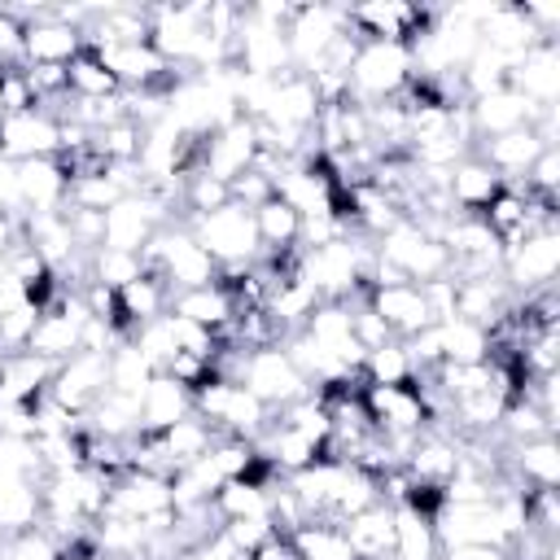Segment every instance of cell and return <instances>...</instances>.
Instances as JSON below:
<instances>
[{"mask_svg":"<svg viewBox=\"0 0 560 560\" xmlns=\"http://www.w3.org/2000/svg\"><path fill=\"white\" fill-rule=\"evenodd\" d=\"M468 118H472V136L486 140V136H503V131L529 127L538 118V105H529L516 88H499V92H486V96L468 101Z\"/></svg>","mask_w":560,"mask_h":560,"instance_id":"cell-20","label":"cell"},{"mask_svg":"<svg viewBox=\"0 0 560 560\" xmlns=\"http://www.w3.org/2000/svg\"><path fill=\"white\" fill-rule=\"evenodd\" d=\"M442 328V363H486L490 359V332L472 319H446Z\"/></svg>","mask_w":560,"mask_h":560,"instance_id":"cell-42","label":"cell"},{"mask_svg":"<svg viewBox=\"0 0 560 560\" xmlns=\"http://www.w3.org/2000/svg\"><path fill=\"white\" fill-rule=\"evenodd\" d=\"M66 88H70L74 101H105V96H118V92H122L118 79L101 66V57H96L92 48H83V52L66 66Z\"/></svg>","mask_w":560,"mask_h":560,"instance_id":"cell-41","label":"cell"},{"mask_svg":"<svg viewBox=\"0 0 560 560\" xmlns=\"http://www.w3.org/2000/svg\"><path fill=\"white\" fill-rule=\"evenodd\" d=\"M433 534L438 547H499L512 556V538L503 529V516L494 508V499L486 503H442L433 512Z\"/></svg>","mask_w":560,"mask_h":560,"instance_id":"cell-6","label":"cell"},{"mask_svg":"<svg viewBox=\"0 0 560 560\" xmlns=\"http://www.w3.org/2000/svg\"><path fill=\"white\" fill-rule=\"evenodd\" d=\"M79 52H83V31H74L52 13L31 22L22 35V66H70Z\"/></svg>","mask_w":560,"mask_h":560,"instance_id":"cell-18","label":"cell"},{"mask_svg":"<svg viewBox=\"0 0 560 560\" xmlns=\"http://www.w3.org/2000/svg\"><path fill=\"white\" fill-rule=\"evenodd\" d=\"M433 13H438V9H416V4H407V0H368V4L346 9L350 31H354L359 39L402 44V48H411V44L429 31Z\"/></svg>","mask_w":560,"mask_h":560,"instance_id":"cell-7","label":"cell"},{"mask_svg":"<svg viewBox=\"0 0 560 560\" xmlns=\"http://www.w3.org/2000/svg\"><path fill=\"white\" fill-rule=\"evenodd\" d=\"M241 385L267 407V411H280L289 402H298L311 381L298 372V363L284 354V346H267V350H249L245 354V368H241Z\"/></svg>","mask_w":560,"mask_h":560,"instance_id":"cell-10","label":"cell"},{"mask_svg":"<svg viewBox=\"0 0 560 560\" xmlns=\"http://www.w3.org/2000/svg\"><path fill=\"white\" fill-rule=\"evenodd\" d=\"M61 363L35 354V350H22V354H9L4 372H0V402H39L52 385Z\"/></svg>","mask_w":560,"mask_h":560,"instance_id":"cell-29","label":"cell"},{"mask_svg":"<svg viewBox=\"0 0 560 560\" xmlns=\"http://www.w3.org/2000/svg\"><path fill=\"white\" fill-rule=\"evenodd\" d=\"M372 262H376V245L354 241L350 232L324 245H311L298 254V276L311 284V293L319 302H346L359 284H372Z\"/></svg>","mask_w":560,"mask_h":560,"instance_id":"cell-1","label":"cell"},{"mask_svg":"<svg viewBox=\"0 0 560 560\" xmlns=\"http://www.w3.org/2000/svg\"><path fill=\"white\" fill-rule=\"evenodd\" d=\"M162 280L175 289V293H184V289H206V284H214L219 280V262L197 245V236L179 223H171L166 228V249H162Z\"/></svg>","mask_w":560,"mask_h":560,"instance_id":"cell-14","label":"cell"},{"mask_svg":"<svg viewBox=\"0 0 560 560\" xmlns=\"http://www.w3.org/2000/svg\"><path fill=\"white\" fill-rule=\"evenodd\" d=\"M319 92L306 74L289 70L276 79V92H271V105H267V118L258 122H276V127H293V131H311L315 118H319Z\"/></svg>","mask_w":560,"mask_h":560,"instance_id":"cell-22","label":"cell"},{"mask_svg":"<svg viewBox=\"0 0 560 560\" xmlns=\"http://www.w3.org/2000/svg\"><path fill=\"white\" fill-rule=\"evenodd\" d=\"M359 372L368 376V385H411L416 381V368H411L402 341H389L381 350H368L363 363H359Z\"/></svg>","mask_w":560,"mask_h":560,"instance_id":"cell-44","label":"cell"},{"mask_svg":"<svg viewBox=\"0 0 560 560\" xmlns=\"http://www.w3.org/2000/svg\"><path fill=\"white\" fill-rule=\"evenodd\" d=\"M223 534L236 551H254L276 534V525H271V516H241V521H223Z\"/></svg>","mask_w":560,"mask_h":560,"instance_id":"cell-55","label":"cell"},{"mask_svg":"<svg viewBox=\"0 0 560 560\" xmlns=\"http://www.w3.org/2000/svg\"><path fill=\"white\" fill-rule=\"evenodd\" d=\"M508 88H516L529 105H556L560 101V44L556 39H538L529 52L516 57Z\"/></svg>","mask_w":560,"mask_h":560,"instance_id":"cell-16","label":"cell"},{"mask_svg":"<svg viewBox=\"0 0 560 560\" xmlns=\"http://www.w3.org/2000/svg\"><path fill=\"white\" fill-rule=\"evenodd\" d=\"M442 560H512V556L499 547H446Z\"/></svg>","mask_w":560,"mask_h":560,"instance_id":"cell-59","label":"cell"},{"mask_svg":"<svg viewBox=\"0 0 560 560\" xmlns=\"http://www.w3.org/2000/svg\"><path fill=\"white\" fill-rule=\"evenodd\" d=\"M556 271H560V232L556 228L529 232L516 245H508L503 249V267H499V276L508 280V289L512 293H525V298H534L538 289H551Z\"/></svg>","mask_w":560,"mask_h":560,"instance_id":"cell-9","label":"cell"},{"mask_svg":"<svg viewBox=\"0 0 560 560\" xmlns=\"http://www.w3.org/2000/svg\"><path fill=\"white\" fill-rule=\"evenodd\" d=\"M512 57H503V52H494V48H486V44H477V52L459 66V83H464V96L468 101H477V96H486V92H499V88H508V79H512Z\"/></svg>","mask_w":560,"mask_h":560,"instance_id":"cell-39","label":"cell"},{"mask_svg":"<svg viewBox=\"0 0 560 560\" xmlns=\"http://www.w3.org/2000/svg\"><path fill=\"white\" fill-rule=\"evenodd\" d=\"M22 236H26V245L48 262V271H57V267H66L74 254H79V245H74V232H70V219H66V210H52V214H26V223H22Z\"/></svg>","mask_w":560,"mask_h":560,"instance_id":"cell-32","label":"cell"},{"mask_svg":"<svg viewBox=\"0 0 560 560\" xmlns=\"http://www.w3.org/2000/svg\"><path fill=\"white\" fill-rule=\"evenodd\" d=\"M57 149H61V122L48 109L0 118V158L31 162V158H57Z\"/></svg>","mask_w":560,"mask_h":560,"instance_id":"cell-13","label":"cell"},{"mask_svg":"<svg viewBox=\"0 0 560 560\" xmlns=\"http://www.w3.org/2000/svg\"><path fill=\"white\" fill-rule=\"evenodd\" d=\"M18 188H22V214H52L66 210L70 175L61 171L57 158H31L18 162Z\"/></svg>","mask_w":560,"mask_h":560,"instance_id":"cell-19","label":"cell"},{"mask_svg":"<svg viewBox=\"0 0 560 560\" xmlns=\"http://www.w3.org/2000/svg\"><path fill=\"white\" fill-rule=\"evenodd\" d=\"M171 315L192 319V324H201V328H210V332L219 337V332L236 319V306H232V298H228L223 284H206V289H184V293H175V298H171Z\"/></svg>","mask_w":560,"mask_h":560,"instance_id":"cell-34","label":"cell"},{"mask_svg":"<svg viewBox=\"0 0 560 560\" xmlns=\"http://www.w3.org/2000/svg\"><path fill=\"white\" fill-rule=\"evenodd\" d=\"M35 525H44V481L0 468V534L13 538Z\"/></svg>","mask_w":560,"mask_h":560,"instance_id":"cell-23","label":"cell"},{"mask_svg":"<svg viewBox=\"0 0 560 560\" xmlns=\"http://www.w3.org/2000/svg\"><path fill=\"white\" fill-rule=\"evenodd\" d=\"M192 411L201 420H210L219 429V438H245V442H254L271 424V411L241 381H219V376L206 381L192 394Z\"/></svg>","mask_w":560,"mask_h":560,"instance_id":"cell-3","label":"cell"},{"mask_svg":"<svg viewBox=\"0 0 560 560\" xmlns=\"http://www.w3.org/2000/svg\"><path fill=\"white\" fill-rule=\"evenodd\" d=\"M254 228H258V249H262V254L298 249L302 219H298V210H289L280 197H271V201H262V206L254 210Z\"/></svg>","mask_w":560,"mask_h":560,"instance_id":"cell-38","label":"cell"},{"mask_svg":"<svg viewBox=\"0 0 560 560\" xmlns=\"http://www.w3.org/2000/svg\"><path fill=\"white\" fill-rule=\"evenodd\" d=\"M184 416H192V389H184L166 372H153L140 389V433H162Z\"/></svg>","mask_w":560,"mask_h":560,"instance_id":"cell-26","label":"cell"},{"mask_svg":"<svg viewBox=\"0 0 560 560\" xmlns=\"http://www.w3.org/2000/svg\"><path fill=\"white\" fill-rule=\"evenodd\" d=\"M0 560H66V547H61V538L52 529L35 525V529H22V534L4 538Z\"/></svg>","mask_w":560,"mask_h":560,"instance_id":"cell-50","label":"cell"},{"mask_svg":"<svg viewBox=\"0 0 560 560\" xmlns=\"http://www.w3.org/2000/svg\"><path fill=\"white\" fill-rule=\"evenodd\" d=\"M219 521H241V516H271V477H232L219 486L210 499Z\"/></svg>","mask_w":560,"mask_h":560,"instance_id":"cell-36","label":"cell"},{"mask_svg":"<svg viewBox=\"0 0 560 560\" xmlns=\"http://www.w3.org/2000/svg\"><path fill=\"white\" fill-rule=\"evenodd\" d=\"M402 468H407L411 481L442 490V486L455 477V468H459V446H455L451 438H442V433H420L416 446L407 451Z\"/></svg>","mask_w":560,"mask_h":560,"instance_id":"cell-31","label":"cell"},{"mask_svg":"<svg viewBox=\"0 0 560 560\" xmlns=\"http://www.w3.org/2000/svg\"><path fill=\"white\" fill-rule=\"evenodd\" d=\"M503 407H508V394H503V385H490V389H477V394H464V398H455V402H451V416H455L464 429H472V433H486V429H494V424H499Z\"/></svg>","mask_w":560,"mask_h":560,"instance_id":"cell-43","label":"cell"},{"mask_svg":"<svg viewBox=\"0 0 560 560\" xmlns=\"http://www.w3.org/2000/svg\"><path fill=\"white\" fill-rule=\"evenodd\" d=\"M228 192H232V201H236V206L258 210L262 201H271V197H276V184H271L262 171H254V166H249L245 175H236V179L228 184Z\"/></svg>","mask_w":560,"mask_h":560,"instance_id":"cell-56","label":"cell"},{"mask_svg":"<svg viewBox=\"0 0 560 560\" xmlns=\"http://www.w3.org/2000/svg\"><path fill=\"white\" fill-rule=\"evenodd\" d=\"M83 424L109 442H131L140 433V398L136 394H118V389H105L92 411L83 416Z\"/></svg>","mask_w":560,"mask_h":560,"instance_id":"cell-33","label":"cell"},{"mask_svg":"<svg viewBox=\"0 0 560 560\" xmlns=\"http://www.w3.org/2000/svg\"><path fill=\"white\" fill-rule=\"evenodd\" d=\"M149 376H153V368H149V359H144L131 341H122V346L109 354V389L140 398V389L149 385Z\"/></svg>","mask_w":560,"mask_h":560,"instance_id":"cell-49","label":"cell"},{"mask_svg":"<svg viewBox=\"0 0 560 560\" xmlns=\"http://www.w3.org/2000/svg\"><path fill=\"white\" fill-rule=\"evenodd\" d=\"M214 442H219V429H214L210 420H201L197 411H192V416H184V420H175L171 429H162V433H158V446H162L166 477H171L175 468H184V464L201 459Z\"/></svg>","mask_w":560,"mask_h":560,"instance_id":"cell-30","label":"cell"},{"mask_svg":"<svg viewBox=\"0 0 560 560\" xmlns=\"http://www.w3.org/2000/svg\"><path fill=\"white\" fill-rule=\"evenodd\" d=\"M0 214H22V188H18V162L0 158Z\"/></svg>","mask_w":560,"mask_h":560,"instance_id":"cell-57","label":"cell"},{"mask_svg":"<svg viewBox=\"0 0 560 560\" xmlns=\"http://www.w3.org/2000/svg\"><path fill=\"white\" fill-rule=\"evenodd\" d=\"M228 201H232V192H228L223 179H214V175H206V171L184 175V223L197 219V214H210V210H219V206H228Z\"/></svg>","mask_w":560,"mask_h":560,"instance_id":"cell-51","label":"cell"},{"mask_svg":"<svg viewBox=\"0 0 560 560\" xmlns=\"http://www.w3.org/2000/svg\"><path fill=\"white\" fill-rule=\"evenodd\" d=\"M254 158H258V136H254V122L249 118H236V122L210 131L206 144H201V171L214 175V179H223V184H232L236 175H245L254 166Z\"/></svg>","mask_w":560,"mask_h":560,"instance_id":"cell-15","label":"cell"},{"mask_svg":"<svg viewBox=\"0 0 560 560\" xmlns=\"http://www.w3.org/2000/svg\"><path fill=\"white\" fill-rule=\"evenodd\" d=\"M521 179H525V188L534 197H551L556 201V192H560V149H542ZM521 179H512V184H521Z\"/></svg>","mask_w":560,"mask_h":560,"instance_id":"cell-54","label":"cell"},{"mask_svg":"<svg viewBox=\"0 0 560 560\" xmlns=\"http://www.w3.org/2000/svg\"><path fill=\"white\" fill-rule=\"evenodd\" d=\"M39 109V96L26 79V66H0V118Z\"/></svg>","mask_w":560,"mask_h":560,"instance_id":"cell-53","label":"cell"},{"mask_svg":"<svg viewBox=\"0 0 560 560\" xmlns=\"http://www.w3.org/2000/svg\"><path fill=\"white\" fill-rule=\"evenodd\" d=\"M542 149H547V144L534 136V127H516V131H503V136H486L481 149H477V158H481L503 184H512V179H521V175L534 166V158H538Z\"/></svg>","mask_w":560,"mask_h":560,"instance_id":"cell-24","label":"cell"},{"mask_svg":"<svg viewBox=\"0 0 560 560\" xmlns=\"http://www.w3.org/2000/svg\"><path fill=\"white\" fill-rule=\"evenodd\" d=\"M368 306L385 319V328H389L398 341H407V337H416L420 328L433 324L429 302H424L420 284H411V280H402V284H372Z\"/></svg>","mask_w":560,"mask_h":560,"instance_id":"cell-17","label":"cell"},{"mask_svg":"<svg viewBox=\"0 0 560 560\" xmlns=\"http://www.w3.org/2000/svg\"><path fill=\"white\" fill-rule=\"evenodd\" d=\"M499 188H503V179H499L477 153H464V158L446 171V197H451V206H459L464 214H481V210L494 201Z\"/></svg>","mask_w":560,"mask_h":560,"instance_id":"cell-27","label":"cell"},{"mask_svg":"<svg viewBox=\"0 0 560 560\" xmlns=\"http://www.w3.org/2000/svg\"><path fill=\"white\" fill-rule=\"evenodd\" d=\"M512 472L521 481H529L534 490H556L560 486V442H556V433L516 442L512 446Z\"/></svg>","mask_w":560,"mask_h":560,"instance_id":"cell-35","label":"cell"},{"mask_svg":"<svg viewBox=\"0 0 560 560\" xmlns=\"http://www.w3.org/2000/svg\"><path fill=\"white\" fill-rule=\"evenodd\" d=\"M438 534H433V516L416 512V508H394V560H438Z\"/></svg>","mask_w":560,"mask_h":560,"instance_id":"cell-37","label":"cell"},{"mask_svg":"<svg viewBox=\"0 0 560 560\" xmlns=\"http://www.w3.org/2000/svg\"><path fill=\"white\" fill-rule=\"evenodd\" d=\"M289 542H293L298 560H359L350 551L341 525H332V521H306L302 529L289 534Z\"/></svg>","mask_w":560,"mask_h":560,"instance_id":"cell-40","label":"cell"},{"mask_svg":"<svg viewBox=\"0 0 560 560\" xmlns=\"http://www.w3.org/2000/svg\"><path fill=\"white\" fill-rule=\"evenodd\" d=\"M144 359H149V368L153 372H166L171 368V359L179 354V346H175V324H171V315H162V319H149V324H140L131 337H127Z\"/></svg>","mask_w":560,"mask_h":560,"instance_id":"cell-45","label":"cell"},{"mask_svg":"<svg viewBox=\"0 0 560 560\" xmlns=\"http://www.w3.org/2000/svg\"><path fill=\"white\" fill-rule=\"evenodd\" d=\"M4 363H9V354H4V350H0V372H4Z\"/></svg>","mask_w":560,"mask_h":560,"instance_id":"cell-60","label":"cell"},{"mask_svg":"<svg viewBox=\"0 0 560 560\" xmlns=\"http://www.w3.org/2000/svg\"><path fill=\"white\" fill-rule=\"evenodd\" d=\"M376 258H385L389 267L402 271V280L411 284H424V280H438V276H451V254L438 236L420 232L416 223H394L381 241H376Z\"/></svg>","mask_w":560,"mask_h":560,"instance_id":"cell-5","label":"cell"},{"mask_svg":"<svg viewBox=\"0 0 560 560\" xmlns=\"http://www.w3.org/2000/svg\"><path fill=\"white\" fill-rule=\"evenodd\" d=\"M118 197H127V192L118 188V179H114V175H109V166H105L101 175H79V179H70V197H66V206L105 214Z\"/></svg>","mask_w":560,"mask_h":560,"instance_id":"cell-47","label":"cell"},{"mask_svg":"<svg viewBox=\"0 0 560 560\" xmlns=\"http://www.w3.org/2000/svg\"><path fill=\"white\" fill-rule=\"evenodd\" d=\"M114 293H118V328H122V337H131L149 319H162L171 311V298H175V289L162 280V271H140L131 284H122Z\"/></svg>","mask_w":560,"mask_h":560,"instance_id":"cell-21","label":"cell"},{"mask_svg":"<svg viewBox=\"0 0 560 560\" xmlns=\"http://www.w3.org/2000/svg\"><path fill=\"white\" fill-rule=\"evenodd\" d=\"M350 31V18L346 9L337 4H298L293 9V22L284 26V39H289V57H293V70L306 74L324 61V52Z\"/></svg>","mask_w":560,"mask_h":560,"instance_id":"cell-8","label":"cell"},{"mask_svg":"<svg viewBox=\"0 0 560 560\" xmlns=\"http://www.w3.org/2000/svg\"><path fill=\"white\" fill-rule=\"evenodd\" d=\"M39 302H18L13 311H4L0 315V350L4 354H22L26 346H31V337H35V324H39Z\"/></svg>","mask_w":560,"mask_h":560,"instance_id":"cell-52","label":"cell"},{"mask_svg":"<svg viewBox=\"0 0 560 560\" xmlns=\"http://www.w3.org/2000/svg\"><path fill=\"white\" fill-rule=\"evenodd\" d=\"M105 389H109V354L74 350V354L57 368V376H52V385H48V398H52L57 407H66L70 416H88L92 402H96Z\"/></svg>","mask_w":560,"mask_h":560,"instance_id":"cell-11","label":"cell"},{"mask_svg":"<svg viewBox=\"0 0 560 560\" xmlns=\"http://www.w3.org/2000/svg\"><path fill=\"white\" fill-rule=\"evenodd\" d=\"M341 534L359 560H389L394 556V508L372 503L341 521Z\"/></svg>","mask_w":560,"mask_h":560,"instance_id":"cell-28","label":"cell"},{"mask_svg":"<svg viewBox=\"0 0 560 560\" xmlns=\"http://www.w3.org/2000/svg\"><path fill=\"white\" fill-rule=\"evenodd\" d=\"M512 311V289L499 271L490 276H468V280H455V315L459 319H472L481 328H490L499 315Z\"/></svg>","mask_w":560,"mask_h":560,"instance_id":"cell-25","label":"cell"},{"mask_svg":"<svg viewBox=\"0 0 560 560\" xmlns=\"http://www.w3.org/2000/svg\"><path fill=\"white\" fill-rule=\"evenodd\" d=\"M92 144H96V153H101L109 166H114V162H136V158H140V144H144V127L131 122V118H118V122L92 131Z\"/></svg>","mask_w":560,"mask_h":560,"instance_id":"cell-46","label":"cell"},{"mask_svg":"<svg viewBox=\"0 0 560 560\" xmlns=\"http://www.w3.org/2000/svg\"><path fill=\"white\" fill-rule=\"evenodd\" d=\"M140 271H144L140 254L109 249V245H96V249H92V280L105 284V289H122V284H131Z\"/></svg>","mask_w":560,"mask_h":560,"instance_id":"cell-48","label":"cell"},{"mask_svg":"<svg viewBox=\"0 0 560 560\" xmlns=\"http://www.w3.org/2000/svg\"><path fill=\"white\" fill-rule=\"evenodd\" d=\"M171 477H158V472H122L118 481H109V499H105V512L101 516H127V521H149V516H162L171 512Z\"/></svg>","mask_w":560,"mask_h":560,"instance_id":"cell-12","label":"cell"},{"mask_svg":"<svg viewBox=\"0 0 560 560\" xmlns=\"http://www.w3.org/2000/svg\"><path fill=\"white\" fill-rule=\"evenodd\" d=\"M197 245L214 258V262H254L258 258V228H254V210L228 201L210 214H197L184 223Z\"/></svg>","mask_w":560,"mask_h":560,"instance_id":"cell-4","label":"cell"},{"mask_svg":"<svg viewBox=\"0 0 560 560\" xmlns=\"http://www.w3.org/2000/svg\"><path fill=\"white\" fill-rule=\"evenodd\" d=\"M249 560H298V551H293L289 534H271L262 547H254V551H249Z\"/></svg>","mask_w":560,"mask_h":560,"instance_id":"cell-58","label":"cell"},{"mask_svg":"<svg viewBox=\"0 0 560 560\" xmlns=\"http://www.w3.org/2000/svg\"><path fill=\"white\" fill-rule=\"evenodd\" d=\"M416 66H411V52L402 44H376V39H363L354 61H350V96L354 105H376V101H394L407 83H411Z\"/></svg>","mask_w":560,"mask_h":560,"instance_id":"cell-2","label":"cell"}]
</instances>
